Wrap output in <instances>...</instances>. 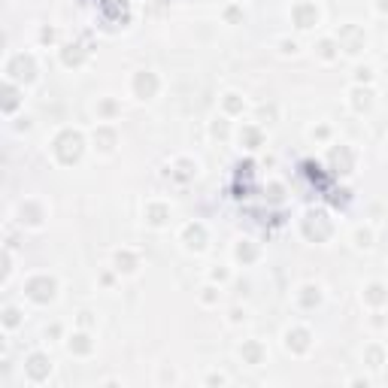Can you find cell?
<instances>
[{"label":"cell","mask_w":388,"mask_h":388,"mask_svg":"<svg viewBox=\"0 0 388 388\" xmlns=\"http://www.w3.org/2000/svg\"><path fill=\"white\" fill-rule=\"evenodd\" d=\"M58 152H61V158L70 164V161H76L79 158V152H82V139H79V134H64L61 139H58Z\"/></svg>","instance_id":"1"},{"label":"cell","mask_w":388,"mask_h":388,"mask_svg":"<svg viewBox=\"0 0 388 388\" xmlns=\"http://www.w3.org/2000/svg\"><path fill=\"white\" fill-rule=\"evenodd\" d=\"M52 288H55V282H52V279H37V282H30V294L37 297V301H46V297H52Z\"/></svg>","instance_id":"2"},{"label":"cell","mask_w":388,"mask_h":388,"mask_svg":"<svg viewBox=\"0 0 388 388\" xmlns=\"http://www.w3.org/2000/svg\"><path fill=\"white\" fill-rule=\"evenodd\" d=\"M315 22V9L312 6H301V9H297V25H301V28H309Z\"/></svg>","instance_id":"3"},{"label":"cell","mask_w":388,"mask_h":388,"mask_svg":"<svg viewBox=\"0 0 388 388\" xmlns=\"http://www.w3.org/2000/svg\"><path fill=\"white\" fill-rule=\"evenodd\" d=\"M137 91L143 94V97H149V94L155 91V79H152V76H139V79H137Z\"/></svg>","instance_id":"4"},{"label":"cell","mask_w":388,"mask_h":388,"mask_svg":"<svg viewBox=\"0 0 388 388\" xmlns=\"http://www.w3.org/2000/svg\"><path fill=\"white\" fill-rule=\"evenodd\" d=\"M188 246H194V249H197V246H203L200 240H203V231H200V227H188Z\"/></svg>","instance_id":"5"},{"label":"cell","mask_w":388,"mask_h":388,"mask_svg":"<svg viewBox=\"0 0 388 388\" xmlns=\"http://www.w3.org/2000/svg\"><path fill=\"white\" fill-rule=\"evenodd\" d=\"M370 301H376V304L382 301V288H379V285H373V288H370Z\"/></svg>","instance_id":"6"},{"label":"cell","mask_w":388,"mask_h":388,"mask_svg":"<svg viewBox=\"0 0 388 388\" xmlns=\"http://www.w3.org/2000/svg\"><path fill=\"white\" fill-rule=\"evenodd\" d=\"M246 355H249L252 361H258V346H249V349H246Z\"/></svg>","instance_id":"7"},{"label":"cell","mask_w":388,"mask_h":388,"mask_svg":"<svg viewBox=\"0 0 388 388\" xmlns=\"http://www.w3.org/2000/svg\"><path fill=\"white\" fill-rule=\"evenodd\" d=\"M379 6H382V9H388V0H379Z\"/></svg>","instance_id":"8"}]
</instances>
